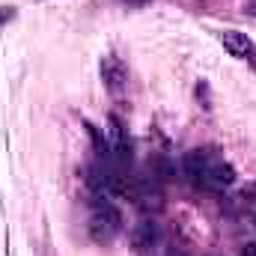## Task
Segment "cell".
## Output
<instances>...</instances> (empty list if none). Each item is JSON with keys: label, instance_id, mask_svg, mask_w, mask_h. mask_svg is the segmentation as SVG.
Masks as SVG:
<instances>
[{"label": "cell", "instance_id": "6da1fadb", "mask_svg": "<svg viewBox=\"0 0 256 256\" xmlns=\"http://www.w3.org/2000/svg\"><path fill=\"white\" fill-rule=\"evenodd\" d=\"M185 176L191 179L196 188L206 191H224L236 182L232 164L218 152V149H191L185 155Z\"/></svg>", "mask_w": 256, "mask_h": 256}, {"label": "cell", "instance_id": "7a4b0ae2", "mask_svg": "<svg viewBox=\"0 0 256 256\" xmlns=\"http://www.w3.org/2000/svg\"><path fill=\"white\" fill-rule=\"evenodd\" d=\"M86 230H90L92 242H98V244H110V242L122 232V214H120V208H116L108 196L92 194V200H90V220H86Z\"/></svg>", "mask_w": 256, "mask_h": 256}, {"label": "cell", "instance_id": "3957f363", "mask_svg": "<svg viewBox=\"0 0 256 256\" xmlns=\"http://www.w3.org/2000/svg\"><path fill=\"white\" fill-rule=\"evenodd\" d=\"M102 80H104V86H108L110 92H122V90H126L128 68L116 54H108V57L102 60Z\"/></svg>", "mask_w": 256, "mask_h": 256}, {"label": "cell", "instance_id": "277c9868", "mask_svg": "<svg viewBox=\"0 0 256 256\" xmlns=\"http://www.w3.org/2000/svg\"><path fill=\"white\" fill-rule=\"evenodd\" d=\"M220 42L230 51V57H238V60H248V54L254 51V42L248 39V33H238V30H224Z\"/></svg>", "mask_w": 256, "mask_h": 256}, {"label": "cell", "instance_id": "5b68a950", "mask_svg": "<svg viewBox=\"0 0 256 256\" xmlns=\"http://www.w3.org/2000/svg\"><path fill=\"white\" fill-rule=\"evenodd\" d=\"M155 242H158V226H155L152 220H143V224L134 230V248H137V250H149Z\"/></svg>", "mask_w": 256, "mask_h": 256}, {"label": "cell", "instance_id": "8992f818", "mask_svg": "<svg viewBox=\"0 0 256 256\" xmlns=\"http://www.w3.org/2000/svg\"><path fill=\"white\" fill-rule=\"evenodd\" d=\"M12 18H15V9H12V6H0V27L9 24Z\"/></svg>", "mask_w": 256, "mask_h": 256}, {"label": "cell", "instance_id": "52a82bcc", "mask_svg": "<svg viewBox=\"0 0 256 256\" xmlns=\"http://www.w3.org/2000/svg\"><path fill=\"white\" fill-rule=\"evenodd\" d=\"M244 256H256V242H250V244L244 248Z\"/></svg>", "mask_w": 256, "mask_h": 256}, {"label": "cell", "instance_id": "ba28073f", "mask_svg": "<svg viewBox=\"0 0 256 256\" xmlns=\"http://www.w3.org/2000/svg\"><path fill=\"white\" fill-rule=\"evenodd\" d=\"M248 60H250V66H254V68H256V45H254V51L248 54Z\"/></svg>", "mask_w": 256, "mask_h": 256}, {"label": "cell", "instance_id": "9c48e42d", "mask_svg": "<svg viewBox=\"0 0 256 256\" xmlns=\"http://www.w3.org/2000/svg\"><path fill=\"white\" fill-rule=\"evenodd\" d=\"M248 12H250V15H256V0L250 3V6H248Z\"/></svg>", "mask_w": 256, "mask_h": 256}, {"label": "cell", "instance_id": "30bf717a", "mask_svg": "<svg viewBox=\"0 0 256 256\" xmlns=\"http://www.w3.org/2000/svg\"><path fill=\"white\" fill-rule=\"evenodd\" d=\"M254 218H256V202H254Z\"/></svg>", "mask_w": 256, "mask_h": 256}, {"label": "cell", "instance_id": "8fae6325", "mask_svg": "<svg viewBox=\"0 0 256 256\" xmlns=\"http://www.w3.org/2000/svg\"><path fill=\"white\" fill-rule=\"evenodd\" d=\"M176 256H182V254H176Z\"/></svg>", "mask_w": 256, "mask_h": 256}]
</instances>
